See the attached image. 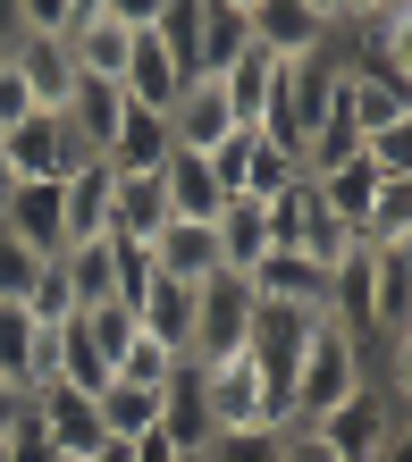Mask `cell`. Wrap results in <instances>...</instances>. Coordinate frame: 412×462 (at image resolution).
Returning a JSON list of instances; mask_svg holds the SVG:
<instances>
[{
    "label": "cell",
    "mask_w": 412,
    "mask_h": 462,
    "mask_svg": "<svg viewBox=\"0 0 412 462\" xmlns=\"http://www.w3.org/2000/svg\"><path fill=\"white\" fill-rule=\"evenodd\" d=\"M60 219H68V244L109 236V160H76L60 177Z\"/></svg>",
    "instance_id": "cell-17"
},
{
    "label": "cell",
    "mask_w": 412,
    "mask_h": 462,
    "mask_svg": "<svg viewBox=\"0 0 412 462\" xmlns=\"http://www.w3.org/2000/svg\"><path fill=\"white\" fill-rule=\"evenodd\" d=\"M0 68H9V60H0Z\"/></svg>",
    "instance_id": "cell-40"
},
{
    "label": "cell",
    "mask_w": 412,
    "mask_h": 462,
    "mask_svg": "<svg viewBox=\"0 0 412 462\" xmlns=\"http://www.w3.org/2000/svg\"><path fill=\"white\" fill-rule=\"evenodd\" d=\"M169 134H177V152H219L236 134V110H228V93H219V76H194V85L169 101Z\"/></svg>",
    "instance_id": "cell-12"
},
{
    "label": "cell",
    "mask_w": 412,
    "mask_h": 462,
    "mask_svg": "<svg viewBox=\"0 0 412 462\" xmlns=\"http://www.w3.org/2000/svg\"><path fill=\"white\" fill-rule=\"evenodd\" d=\"M93 403H101L109 446H135V438H152V429H160V395H152V387H126V378H109Z\"/></svg>",
    "instance_id": "cell-26"
},
{
    "label": "cell",
    "mask_w": 412,
    "mask_h": 462,
    "mask_svg": "<svg viewBox=\"0 0 412 462\" xmlns=\"http://www.w3.org/2000/svg\"><path fill=\"white\" fill-rule=\"evenodd\" d=\"M370 337H412V244L370 253Z\"/></svg>",
    "instance_id": "cell-16"
},
{
    "label": "cell",
    "mask_w": 412,
    "mask_h": 462,
    "mask_svg": "<svg viewBox=\"0 0 412 462\" xmlns=\"http://www.w3.org/2000/svg\"><path fill=\"white\" fill-rule=\"evenodd\" d=\"M76 319H85V328H93L101 362L118 370V353H126V337H135V311H126V303H93V311H76Z\"/></svg>",
    "instance_id": "cell-30"
},
{
    "label": "cell",
    "mask_w": 412,
    "mask_h": 462,
    "mask_svg": "<svg viewBox=\"0 0 412 462\" xmlns=\"http://www.w3.org/2000/svg\"><path fill=\"white\" fill-rule=\"evenodd\" d=\"M177 362H185V353H169V345H160V337H144V328H135L126 337V353H118V370H109V378H126V387H169V378H177Z\"/></svg>",
    "instance_id": "cell-28"
},
{
    "label": "cell",
    "mask_w": 412,
    "mask_h": 462,
    "mask_svg": "<svg viewBox=\"0 0 412 462\" xmlns=\"http://www.w3.org/2000/svg\"><path fill=\"white\" fill-rule=\"evenodd\" d=\"M253 42V25H244V9H219V0H202V25H194V76H228V60Z\"/></svg>",
    "instance_id": "cell-27"
},
{
    "label": "cell",
    "mask_w": 412,
    "mask_h": 462,
    "mask_svg": "<svg viewBox=\"0 0 412 462\" xmlns=\"http://www.w3.org/2000/svg\"><path fill=\"white\" fill-rule=\"evenodd\" d=\"M9 462H60V454H51V446L34 438V412H25V429H17V438H9Z\"/></svg>",
    "instance_id": "cell-35"
},
{
    "label": "cell",
    "mask_w": 412,
    "mask_h": 462,
    "mask_svg": "<svg viewBox=\"0 0 412 462\" xmlns=\"http://www.w3.org/2000/svg\"><path fill=\"white\" fill-rule=\"evenodd\" d=\"M9 68H17V85L34 93V110H60L68 85H76V60H68L60 34H25V42L9 51Z\"/></svg>",
    "instance_id": "cell-18"
},
{
    "label": "cell",
    "mask_w": 412,
    "mask_h": 462,
    "mask_svg": "<svg viewBox=\"0 0 412 462\" xmlns=\"http://www.w3.org/2000/svg\"><path fill=\"white\" fill-rule=\"evenodd\" d=\"M0 462H9V438H0Z\"/></svg>",
    "instance_id": "cell-39"
},
{
    "label": "cell",
    "mask_w": 412,
    "mask_h": 462,
    "mask_svg": "<svg viewBox=\"0 0 412 462\" xmlns=\"http://www.w3.org/2000/svg\"><path fill=\"white\" fill-rule=\"evenodd\" d=\"M25 34H34V25H25V0H0V60H9Z\"/></svg>",
    "instance_id": "cell-33"
},
{
    "label": "cell",
    "mask_w": 412,
    "mask_h": 462,
    "mask_svg": "<svg viewBox=\"0 0 412 462\" xmlns=\"http://www.w3.org/2000/svg\"><path fill=\"white\" fill-rule=\"evenodd\" d=\"M219 9H261V0H219Z\"/></svg>",
    "instance_id": "cell-37"
},
{
    "label": "cell",
    "mask_w": 412,
    "mask_h": 462,
    "mask_svg": "<svg viewBox=\"0 0 412 462\" xmlns=\"http://www.w3.org/2000/svg\"><path fill=\"white\" fill-rule=\"evenodd\" d=\"M160 227H169V194H160V177H118V169H109V236L152 244Z\"/></svg>",
    "instance_id": "cell-20"
},
{
    "label": "cell",
    "mask_w": 412,
    "mask_h": 462,
    "mask_svg": "<svg viewBox=\"0 0 412 462\" xmlns=\"http://www.w3.org/2000/svg\"><path fill=\"white\" fill-rule=\"evenodd\" d=\"M177 152V134H169V118H160V110H135V101H126V110H118V134H109V169H118V177H160V160H169Z\"/></svg>",
    "instance_id": "cell-14"
},
{
    "label": "cell",
    "mask_w": 412,
    "mask_h": 462,
    "mask_svg": "<svg viewBox=\"0 0 412 462\" xmlns=\"http://www.w3.org/2000/svg\"><path fill=\"white\" fill-rule=\"evenodd\" d=\"M0 160H9V177H17V185H60L85 152L68 143L60 110H34V118H17L9 134H0Z\"/></svg>",
    "instance_id": "cell-6"
},
{
    "label": "cell",
    "mask_w": 412,
    "mask_h": 462,
    "mask_svg": "<svg viewBox=\"0 0 412 462\" xmlns=\"http://www.w3.org/2000/svg\"><path fill=\"white\" fill-rule=\"evenodd\" d=\"M202 412H211V438L219 429H286L278 403H269V387H261V370L244 362V353L202 362Z\"/></svg>",
    "instance_id": "cell-3"
},
{
    "label": "cell",
    "mask_w": 412,
    "mask_h": 462,
    "mask_svg": "<svg viewBox=\"0 0 412 462\" xmlns=\"http://www.w3.org/2000/svg\"><path fill=\"white\" fill-rule=\"evenodd\" d=\"M25 25H34V34H60V25H68V0H25Z\"/></svg>",
    "instance_id": "cell-36"
},
{
    "label": "cell",
    "mask_w": 412,
    "mask_h": 462,
    "mask_svg": "<svg viewBox=\"0 0 412 462\" xmlns=\"http://www.w3.org/2000/svg\"><path fill=\"white\" fill-rule=\"evenodd\" d=\"M253 286L236 278V269H219V278L194 286V337H185V362H228V353H244V337H253Z\"/></svg>",
    "instance_id": "cell-2"
},
{
    "label": "cell",
    "mask_w": 412,
    "mask_h": 462,
    "mask_svg": "<svg viewBox=\"0 0 412 462\" xmlns=\"http://www.w3.org/2000/svg\"><path fill=\"white\" fill-rule=\"evenodd\" d=\"M362 387H370V345L320 319V328H312V345H304V362H295V387H286V429L328 420L337 403H353Z\"/></svg>",
    "instance_id": "cell-1"
},
{
    "label": "cell",
    "mask_w": 412,
    "mask_h": 462,
    "mask_svg": "<svg viewBox=\"0 0 412 462\" xmlns=\"http://www.w3.org/2000/svg\"><path fill=\"white\" fill-rule=\"evenodd\" d=\"M211 244H219V269H253L261 253H269V202H253V194H228L211 210Z\"/></svg>",
    "instance_id": "cell-15"
},
{
    "label": "cell",
    "mask_w": 412,
    "mask_h": 462,
    "mask_svg": "<svg viewBox=\"0 0 412 462\" xmlns=\"http://www.w3.org/2000/svg\"><path fill=\"white\" fill-rule=\"evenodd\" d=\"M101 17H109V25H152L160 0H101Z\"/></svg>",
    "instance_id": "cell-34"
},
{
    "label": "cell",
    "mask_w": 412,
    "mask_h": 462,
    "mask_svg": "<svg viewBox=\"0 0 412 462\" xmlns=\"http://www.w3.org/2000/svg\"><path fill=\"white\" fill-rule=\"evenodd\" d=\"M278 68H286V60H269L261 42H244L236 60H228V76H219V93H228L236 126H261V110H269V85H278Z\"/></svg>",
    "instance_id": "cell-23"
},
{
    "label": "cell",
    "mask_w": 412,
    "mask_h": 462,
    "mask_svg": "<svg viewBox=\"0 0 412 462\" xmlns=\"http://www.w3.org/2000/svg\"><path fill=\"white\" fill-rule=\"evenodd\" d=\"M320 429V446L337 454V462H379L396 438H404V412H396V395H379V387H362L353 403H337L328 420H312Z\"/></svg>",
    "instance_id": "cell-4"
},
{
    "label": "cell",
    "mask_w": 412,
    "mask_h": 462,
    "mask_svg": "<svg viewBox=\"0 0 412 462\" xmlns=\"http://www.w3.org/2000/svg\"><path fill=\"white\" fill-rule=\"evenodd\" d=\"M278 462H337L320 446V429H278Z\"/></svg>",
    "instance_id": "cell-31"
},
{
    "label": "cell",
    "mask_w": 412,
    "mask_h": 462,
    "mask_svg": "<svg viewBox=\"0 0 412 462\" xmlns=\"http://www.w3.org/2000/svg\"><path fill=\"white\" fill-rule=\"evenodd\" d=\"M9 185H17V177H9V160H0V194H9Z\"/></svg>",
    "instance_id": "cell-38"
},
{
    "label": "cell",
    "mask_w": 412,
    "mask_h": 462,
    "mask_svg": "<svg viewBox=\"0 0 412 462\" xmlns=\"http://www.w3.org/2000/svg\"><path fill=\"white\" fill-rule=\"evenodd\" d=\"M244 25H253V42L269 60H312V51H328V25L304 0H261V9H244Z\"/></svg>",
    "instance_id": "cell-13"
},
{
    "label": "cell",
    "mask_w": 412,
    "mask_h": 462,
    "mask_svg": "<svg viewBox=\"0 0 412 462\" xmlns=\"http://www.w3.org/2000/svg\"><path fill=\"white\" fill-rule=\"evenodd\" d=\"M0 236H9V244H25L34 261H60V253H68L60 185H9V194H0Z\"/></svg>",
    "instance_id": "cell-7"
},
{
    "label": "cell",
    "mask_w": 412,
    "mask_h": 462,
    "mask_svg": "<svg viewBox=\"0 0 412 462\" xmlns=\"http://www.w3.org/2000/svg\"><path fill=\"white\" fill-rule=\"evenodd\" d=\"M0 378H9L17 395L42 387V319L25 303H0Z\"/></svg>",
    "instance_id": "cell-22"
},
{
    "label": "cell",
    "mask_w": 412,
    "mask_h": 462,
    "mask_svg": "<svg viewBox=\"0 0 412 462\" xmlns=\"http://www.w3.org/2000/svg\"><path fill=\"white\" fill-rule=\"evenodd\" d=\"M396 244H412V177L404 185H379L362 227H353V253H396Z\"/></svg>",
    "instance_id": "cell-25"
},
{
    "label": "cell",
    "mask_w": 412,
    "mask_h": 462,
    "mask_svg": "<svg viewBox=\"0 0 412 462\" xmlns=\"http://www.w3.org/2000/svg\"><path fill=\"white\" fill-rule=\"evenodd\" d=\"M25 412H34V395H17L9 378H0V438H17V429H25Z\"/></svg>",
    "instance_id": "cell-32"
},
{
    "label": "cell",
    "mask_w": 412,
    "mask_h": 462,
    "mask_svg": "<svg viewBox=\"0 0 412 462\" xmlns=\"http://www.w3.org/2000/svg\"><path fill=\"white\" fill-rule=\"evenodd\" d=\"M160 446H169L177 462H202L211 446V412H202V362H177V378L160 387V429H152Z\"/></svg>",
    "instance_id": "cell-9"
},
{
    "label": "cell",
    "mask_w": 412,
    "mask_h": 462,
    "mask_svg": "<svg viewBox=\"0 0 412 462\" xmlns=\"http://www.w3.org/2000/svg\"><path fill=\"white\" fill-rule=\"evenodd\" d=\"M34 438L60 454V462H93L109 446V429H101V403L93 395H76V387H34Z\"/></svg>",
    "instance_id": "cell-5"
},
{
    "label": "cell",
    "mask_w": 412,
    "mask_h": 462,
    "mask_svg": "<svg viewBox=\"0 0 412 462\" xmlns=\"http://www.w3.org/2000/svg\"><path fill=\"white\" fill-rule=\"evenodd\" d=\"M337 118L353 126V143L388 134V126H412V85L404 76H345L337 68Z\"/></svg>",
    "instance_id": "cell-8"
},
{
    "label": "cell",
    "mask_w": 412,
    "mask_h": 462,
    "mask_svg": "<svg viewBox=\"0 0 412 462\" xmlns=\"http://www.w3.org/2000/svg\"><path fill=\"white\" fill-rule=\"evenodd\" d=\"M202 462H278V429H219Z\"/></svg>",
    "instance_id": "cell-29"
},
{
    "label": "cell",
    "mask_w": 412,
    "mask_h": 462,
    "mask_svg": "<svg viewBox=\"0 0 412 462\" xmlns=\"http://www.w3.org/2000/svg\"><path fill=\"white\" fill-rule=\"evenodd\" d=\"M60 286H68V311L118 303V269H109V236H93V244H68V253H60Z\"/></svg>",
    "instance_id": "cell-24"
},
{
    "label": "cell",
    "mask_w": 412,
    "mask_h": 462,
    "mask_svg": "<svg viewBox=\"0 0 412 462\" xmlns=\"http://www.w3.org/2000/svg\"><path fill=\"white\" fill-rule=\"evenodd\" d=\"M160 194H169V219H202V227H211V210L228 202L202 152H169V160H160Z\"/></svg>",
    "instance_id": "cell-21"
},
{
    "label": "cell",
    "mask_w": 412,
    "mask_h": 462,
    "mask_svg": "<svg viewBox=\"0 0 412 462\" xmlns=\"http://www.w3.org/2000/svg\"><path fill=\"white\" fill-rule=\"evenodd\" d=\"M244 286H253V303H286V311H328V269L304 261V253H261L244 269Z\"/></svg>",
    "instance_id": "cell-10"
},
{
    "label": "cell",
    "mask_w": 412,
    "mask_h": 462,
    "mask_svg": "<svg viewBox=\"0 0 412 462\" xmlns=\"http://www.w3.org/2000/svg\"><path fill=\"white\" fill-rule=\"evenodd\" d=\"M118 110H126V93H118V85H101V76H76L68 101H60V126H68V143L85 152V160H101V152H109V134H118Z\"/></svg>",
    "instance_id": "cell-11"
},
{
    "label": "cell",
    "mask_w": 412,
    "mask_h": 462,
    "mask_svg": "<svg viewBox=\"0 0 412 462\" xmlns=\"http://www.w3.org/2000/svg\"><path fill=\"white\" fill-rule=\"evenodd\" d=\"M152 269H160V278H177V286L219 278V244H211V227H202V219H169V227L152 236Z\"/></svg>",
    "instance_id": "cell-19"
}]
</instances>
